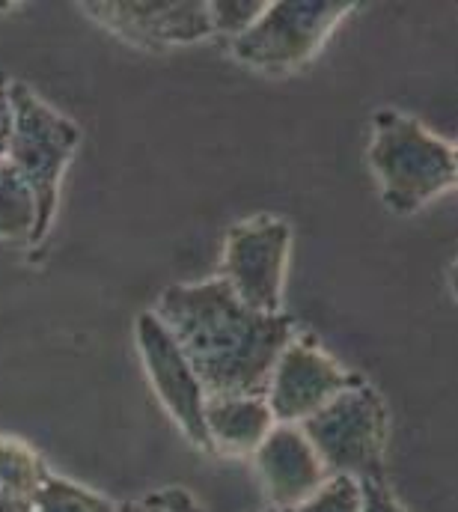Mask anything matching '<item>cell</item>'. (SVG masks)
Masks as SVG:
<instances>
[{
    "label": "cell",
    "mask_w": 458,
    "mask_h": 512,
    "mask_svg": "<svg viewBox=\"0 0 458 512\" xmlns=\"http://www.w3.org/2000/svg\"><path fill=\"white\" fill-rule=\"evenodd\" d=\"M209 396H265L277 358L295 337L283 313L247 307L221 277L167 286L155 304Z\"/></svg>",
    "instance_id": "1"
},
{
    "label": "cell",
    "mask_w": 458,
    "mask_h": 512,
    "mask_svg": "<svg viewBox=\"0 0 458 512\" xmlns=\"http://www.w3.org/2000/svg\"><path fill=\"white\" fill-rule=\"evenodd\" d=\"M12 108L15 128L3 164H9L33 191L36 230L30 248H39L51 233L60 203V182L81 143V128L21 81H12Z\"/></svg>",
    "instance_id": "2"
},
{
    "label": "cell",
    "mask_w": 458,
    "mask_h": 512,
    "mask_svg": "<svg viewBox=\"0 0 458 512\" xmlns=\"http://www.w3.org/2000/svg\"><path fill=\"white\" fill-rule=\"evenodd\" d=\"M369 167L381 185L384 203L396 212H417L458 182L453 149L417 120L396 111L375 114Z\"/></svg>",
    "instance_id": "3"
},
{
    "label": "cell",
    "mask_w": 458,
    "mask_h": 512,
    "mask_svg": "<svg viewBox=\"0 0 458 512\" xmlns=\"http://www.w3.org/2000/svg\"><path fill=\"white\" fill-rule=\"evenodd\" d=\"M354 9L348 0H277L259 21L229 42L232 57L250 69L283 75L310 63L334 27Z\"/></svg>",
    "instance_id": "4"
},
{
    "label": "cell",
    "mask_w": 458,
    "mask_h": 512,
    "mask_svg": "<svg viewBox=\"0 0 458 512\" xmlns=\"http://www.w3.org/2000/svg\"><path fill=\"white\" fill-rule=\"evenodd\" d=\"M301 432L331 477L378 480L387 444V408L369 384L357 382L334 396L322 411L301 423Z\"/></svg>",
    "instance_id": "5"
},
{
    "label": "cell",
    "mask_w": 458,
    "mask_h": 512,
    "mask_svg": "<svg viewBox=\"0 0 458 512\" xmlns=\"http://www.w3.org/2000/svg\"><path fill=\"white\" fill-rule=\"evenodd\" d=\"M292 251V227L259 215L235 224L224 242L221 280L253 310L280 313Z\"/></svg>",
    "instance_id": "6"
},
{
    "label": "cell",
    "mask_w": 458,
    "mask_h": 512,
    "mask_svg": "<svg viewBox=\"0 0 458 512\" xmlns=\"http://www.w3.org/2000/svg\"><path fill=\"white\" fill-rule=\"evenodd\" d=\"M137 349L149 384L167 414L176 420V426L185 432V438L212 453L209 432H206V390L197 379L194 367L164 328V322L155 316V310H146L137 316Z\"/></svg>",
    "instance_id": "7"
},
{
    "label": "cell",
    "mask_w": 458,
    "mask_h": 512,
    "mask_svg": "<svg viewBox=\"0 0 458 512\" xmlns=\"http://www.w3.org/2000/svg\"><path fill=\"white\" fill-rule=\"evenodd\" d=\"M360 382L343 370L325 349L307 337H292L274 364L265 387V402L277 423L301 426L307 417L322 411L334 396Z\"/></svg>",
    "instance_id": "8"
},
{
    "label": "cell",
    "mask_w": 458,
    "mask_h": 512,
    "mask_svg": "<svg viewBox=\"0 0 458 512\" xmlns=\"http://www.w3.org/2000/svg\"><path fill=\"white\" fill-rule=\"evenodd\" d=\"M81 9L143 48L191 45L212 36L206 0H99Z\"/></svg>",
    "instance_id": "9"
},
{
    "label": "cell",
    "mask_w": 458,
    "mask_h": 512,
    "mask_svg": "<svg viewBox=\"0 0 458 512\" xmlns=\"http://www.w3.org/2000/svg\"><path fill=\"white\" fill-rule=\"evenodd\" d=\"M250 459L268 501L283 512L307 501L331 477L301 426L289 423H277Z\"/></svg>",
    "instance_id": "10"
},
{
    "label": "cell",
    "mask_w": 458,
    "mask_h": 512,
    "mask_svg": "<svg viewBox=\"0 0 458 512\" xmlns=\"http://www.w3.org/2000/svg\"><path fill=\"white\" fill-rule=\"evenodd\" d=\"M277 426L265 396H209L206 432L212 453L253 456L268 432Z\"/></svg>",
    "instance_id": "11"
},
{
    "label": "cell",
    "mask_w": 458,
    "mask_h": 512,
    "mask_svg": "<svg viewBox=\"0 0 458 512\" xmlns=\"http://www.w3.org/2000/svg\"><path fill=\"white\" fill-rule=\"evenodd\" d=\"M45 459L21 438L0 435V512H24L48 477Z\"/></svg>",
    "instance_id": "12"
},
{
    "label": "cell",
    "mask_w": 458,
    "mask_h": 512,
    "mask_svg": "<svg viewBox=\"0 0 458 512\" xmlns=\"http://www.w3.org/2000/svg\"><path fill=\"white\" fill-rule=\"evenodd\" d=\"M36 230V200L27 182L0 161V239L27 242Z\"/></svg>",
    "instance_id": "13"
},
{
    "label": "cell",
    "mask_w": 458,
    "mask_h": 512,
    "mask_svg": "<svg viewBox=\"0 0 458 512\" xmlns=\"http://www.w3.org/2000/svg\"><path fill=\"white\" fill-rule=\"evenodd\" d=\"M119 507L111 504L105 495L78 486L66 477L48 474L45 483L39 486V492L33 495V501L27 504L24 512H116Z\"/></svg>",
    "instance_id": "14"
},
{
    "label": "cell",
    "mask_w": 458,
    "mask_h": 512,
    "mask_svg": "<svg viewBox=\"0 0 458 512\" xmlns=\"http://www.w3.org/2000/svg\"><path fill=\"white\" fill-rule=\"evenodd\" d=\"M289 512H363V486L354 477L334 474Z\"/></svg>",
    "instance_id": "15"
},
{
    "label": "cell",
    "mask_w": 458,
    "mask_h": 512,
    "mask_svg": "<svg viewBox=\"0 0 458 512\" xmlns=\"http://www.w3.org/2000/svg\"><path fill=\"white\" fill-rule=\"evenodd\" d=\"M265 6V0H209L212 36H229V42L238 39L259 21Z\"/></svg>",
    "instance_id": "16"
},
{
    "label": "cell",
    "mask_w": 458,
    "mask_h": 512,
    "mask_svg": "<svg viewBox=\"0 0 458 512\" xmlns=\"http://www.w3.org/2000/svg\"><path fill=\"white\" fill-rule=\"evenodd\" d=\"M116 512H206L197 498L185 489H161L149 492L137 501H125Z\"/></svg>",
    "instance_id": "17"
},
{
    "label": "cell",
    "mask_w": 458,
    "mask_h": 512,
    "mask_svg": "<svg viewBox=\"0 0 458 512\" xmlns=\"http://www.w3.org/2000/svg\"><path fill=\"white\" fill-rule=\"evenodd\" d=\"M15 128V108H12V81L0 75V161H6L9 140Z\"/></svg>",
    "instance_id": "18"
},
{
    "label": "cell",
    "mask_w": 458,
    "mask_h": 512,
    "mask_svg": "<svg viewBox=\"0 0 458 512\" xmlns=\"http://www.w3.org/2000/svg\"><path fill=\"white\" fill-rule=\"evenodd\" d=\"M363 486V512H402L396 498L384 489L381 477L378 480H360Z\"/></svg>",
    "instance_id": "19"
},
{
    "label": "cell",
    "mask_w": 458,
    "mask_h": 512,
    "mask_svg": "<svg viewBox=\"0 0 458 512\" xmlns=\"http://www.w3.org/2000/svg\"><path fill=\"white\" fill-rule=\"evenodd\" d=\"M450 283H453V292H456V298H458V259H456V265H453V271H450Z\"/></svg>",
    "instance_id": "20"
},
{
    "label": "cell",
    "mask_w": 458,
    "mask_h": 512,
    "mask_svg": "<svg viewBox=\"0 0 458 512\" xmlns=\"http://www.w3.org/2000/svg\"><path fill=\"white\" fill-rule=\"evenodd\" d=\"M453 161H456V176H458V149H453Z\"/></svg>",
    "instance_id": "21"
}]
</instances>
